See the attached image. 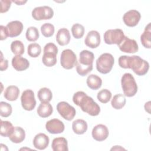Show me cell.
<instances>
[{
  "label": "cell",
  "mask_w": 151,
  "mask_h": 151,
  "mask_svg": "<svg viewBox=\"0 0 151 151\" xmlns=\"http://www.w3.org/2000/svg\"><path fill=\"white\" fill-rule=\"evenodd\" d=\"M119 65L123 68L132 69L137 76H144L149 71V64L138 55H122L119 58Z\"/></svg>",
  "instance_id": "6da1fadb"
},
{
  "label": "cell",
  "mask_w": 151,
  "mask_h": 151,
  "mask_svg": "<svg viewBox=\"0 0 151 151\" xmlns=\"http://www.w3.org/2000/svg\"><path fill=\"white\" fill-rule=\"evenodd\" d=\"M73 102L79 106L82 111L91 116H96L100 112V107L93 98L87 95L83 91H78L75 93L73 97Z\"/></svg>",
  "instance_id": "7a4b0ae2"
},
{
  "label": "cell",
  "mask_w": 151,
  "mask_h": 151,
  "mask_svg": "<svg viewBox=\"0 0 151 151\" xmlns=\"http://www.w3.org/2000/svg\"><path fill=\"white\" fill-rule=\"evenodd\" d=\"M94 54L88 50H83L80 53L79 60L76 65V71L81 76H86L93 70Z\"/></svg>",
  "instance_id": "3957f363"
},
{
  "label": "cell",
  "mask_w": 151,
  "mask_h": 151,
  "mask_svg": "<svg viewBox=\"0 0 151 151\" xmlns=\"http://www.w3.org/2000/svg\"><path fill=\"white\" fill-rule=\"evenodd\" d=\"M121 85L124 96L131 97L137 92V85L133 75L130 73H124L121 78Z\"/></svg>",
  "instance_id": "277c9868"
},
{
  "label": "cell",
  "mask_w": 151,
  "mask_h": 151,
  "mask_svg": "<svg viewBox=\"0 0 151 151\" xmlns=\"http://www.w3.org/2000/svg\"><path fill=\"white\" fill-rule=\"evenodd\" d=\"M114 63V58L110 53H103L96 60V68L99 72L106 74L110 72Z\"/></svg>",
  "instance_id": "5b68a950"
},
{
  "label": "cell",
  "mask_w": 151,
  "mask_h": 151,
  "mask_svg": "<svg viewBox=\"0 0 151 151\" xmlns=\"http://www.w3.org/2000/svg\"><path fill=\"white\" fill-rule=\"evenodd\" d=\"M125 35L121 29H113L107 30L103 35L104 42L107 44L119 45L124 39Z\"/></svg>",
  "instance_id": "8992f818"
},
{
  "label": "cell",
  "mask_w": 151,
  "mask_h": 151,
  "mask_svg": "<svg viewBox=\"0 0 151 151\" xmlns=\"http://www.w3.org/2000/svg\"><path fill=\"white\" fill-rule=\"evenodd\" d=\"M77 56L71 50L65 49L62 51L60 57V64L64 68L72 69L77 65Z\"/></svg>",
  "instance_id": "52a82bcc"
},
{
  "label": "cell",
  "mask_w": 151,
  "mask_h": 151,
  "mask_svg": "<svg viewBox=\"0 0 151 151\" xmlns=\"http://www.w3.org/2000/svg\"><path fill=\"white\" fill-rule=\"evenodd\" d=\"M57 110L60 116L68 121L73 120L76 114L74 107L66 101L59 102L57 105Z\"/></svg>",
  "instance_id": "ba28073f"
},
{
  "label": "cell",
  "mask_w": 151,
  "mask_h": 151,
  "mask_svg": "<svg viewBox=\"0 0 151 151\" xmlns=\"http://www.w3.org/2000/svg\"><path fill=\"white\" fill-rule=\"evenodd\" d=\"M21 101L22 107L24 110H32L36 106V100L33 91L30 89L24 90L21 94Z\"/></svg>",
  "instance_id": "9c48e42d"
},
{
  "label": "cell",
  "mask_w": 151,
  "mask_h": 151,
  "mask_svg": "<svg viewBox=\"0 0 151 151\" xmlns=\"http://www.w3.org/2000/svg\"><path fill=\"white\" fill-rule=\"evenodd\" d=\"M54 15L53 9L48 6L35 7L32 11V18L37 21L50 19Z\"/></svg>",
  "instance_id": "30bf717a"
},
{
  "label": "cell",
  "mask_w": 151,
  "mask_h": 151,
  "mask_svg": "<svg viewBox=\"0 0 151 151\" xmlns=\"http://www.w3.org/2000/svg\"><path fill=\"white\" fill-rule=\"evenodd\" d=\"M120 50L126 53H135L139 50L138 44L133 39L125 36L123 40L117 45Z\"/></svg>",
  "instance_id": "8fae6325"
},
{
  "label": "cell",
  "mask_w": 151,
  "mask_h": 151,
  "mask_svg": "<svg viewBox=\"0 0 151 151\" xmlns=\"http://www.w3.org/2000/svg\"><path fill=\"white\" fill-rule=\"evenodd\" d=\"M141 18L140 12L135 9H131L126 12L123 17V20L126 25L133 27L137 25Z\"/></svg>",
  "instance_id": "7c38bea8"
},
{
  "label": "cell",
  "mask_w": 151,
  "mask_h": 151,
  "mask_svg": "<svg viewBox=\"0 0 151 151\" xmlns=\"http://www.w3.org/2000/svg\"><path fill=\"white\" fill-rule=\"evenodd\" d=\"M46 130L51 134H59L64 132V124L58 119H53L48 120L45 124Z\"/></svg>",
  "instance_id": "4fadbf2b"
},
{
  "label": "cell",
  "mask_w": 151,
  "mask_h": 151,
  "mask_svg": "<svg viewBox=\"0 0 151 151\" xmlns=\"http://www.w3.org/2000/svg\"><path fill=\"white\" fill-rule=\"evenodd\" d=\"M93 138L99 142H101L106 140L109 136V129L106 126L99 124L95 126L91 132Z\"/></svg>",
  "instance_id": "5bb4252c"
},
{
  "label": "cell",
  "mask_w": 151,
  "mask_h": 151,
  "mask_svg": "<svg viewBox=\"0 0 151 151\" xmlns=\"http://www.w3.org/2000/svg\"><path fill=\"white\" fill-rule=\"evenodd\" d=\"M100 34L95 30L89 31L84 40L85 44L91 48H96L98 47L100 44Z\"/></svg>",
  "instance_id": "9a60e30c"
},
{
  "label": "cell",
  "mask_w": 151,
  "mask_h": 151,
  "mask_svg": "<svg viewBox=\"0 0 151 151\" xmlns=\"http://www.w3.org/2000/svg\"><path fill=\"white\" fill-rule=\"evenodd\" d=\"M6 27L10 37H15L19 35L23 30V24L19 21H11L7 24Z\"/></svg>",
  "instance_id": "2e32d148"
},
{
  "label": "cell",
  "mask_w": 151,
  "mask_h": 151,
  "mask_svg": "<svg viewBox=\"0 0 151 151\" xmlns=\"http://www.w3.org/2000/svg\"><path fill=\"white\" fill-rule=\"evenodd\" d=\"M50 139L47 135L44 133H38L36 134L33 139L34 146L39 150H44L49 145Z\"/></svg>",
  "instance_id": "e0dca14e"
},
{
  "label": "cell",
  "mask_w": 151,
  "mask_h": 151,
  "mask_svg": "<svg viewBox=\"0 0 151 151\" xmlns=\"http://www.w3.org/2000/svg\"><path fill=\"white\" fill-rule=\"evenodd\" d=\"M12 65L17 71H22L29 67V62L21 55H15L12 59Z\"/></svg>",
  "instance_id": "ac0fdd59"
},
{
  "label": "cell",
  "mask_w": 151,
  "mask_h": 151,
  "mask_svg": "<svg viewBox=\"0 0 151 151\" xmlns=\"http://www.w3.org/2000/svg\"><path fill=\"white\" fill-rule=\"evenodd\" d=\"M70 34L68 29L63 28L60 29L56 35V41L60 45H67L70 41Z\"/></svg>",
  "instance_id": "d6986e66"
},
{
  "label": "cell",
  "mask_w": 151,
  "mask_h": 151,
  "mask_svg": "<svg viewBox=\"0 0 151 151\" xmlns=\"http://www.w3.org/2000/svg\"><path fill=\"white\" fill-rule=\"evenodd\" d=\"M51 148L54 151H68L67 139L63 137L54 138L52 142Z\"/></svg>",
  "instance_id": "ffe728a7"
},
{
  "label": "cell",
  "mask_w": 151,
  "mask_h": 151,
  "mask_svg": "<svg viewBox=\"0 0 151 151\" xmlns=\"http://www.w3.org/2000/svg\"><path fill=\"white\" fill-rule=\"evenodd\" d=\"M8 137L9 140L13 143H21L22 141H24V140L25 138V130L21 127H15L13 132Z\"/></svg>",
  "instance_id": "44dd1931"
},
{
  "label": "cell",
  "mask_w": 151,
  "mask_h": 151,
  "mask_svg": "<svg viewBox=\"0 0 151 151\" xmlns=\"http://www.w3.org/2000/svg\"><path fill=\"white\" fill-rule=\"evenodd\" d=\"M52 111L53 108L49 102H41L37 110L38 116L42 118L49 117L51 115Z\"/></svg>",
  "instance_id": "7402d4cb"
},
{
  "label": "cell",
  "mask_w": 151,
  "mask_h": 151,
  "mask_svg": "<svg viewBox=\"0 0 151 151\" xmlns=\"http://www.w3.org/2000/svg\"><path fill=\"white\" fill-rule=\"evenodd\" d=\"M151 24L149 22L145 27L143 34L140 36L142 44L146 48H151Z\"/></svg>",
  "instance_id": "603a6c76"
},
{
  "label": "cell",
  "mask_w": 151,
  "mask_h": 151,
  "mask_svg": "<svg viewBox=\"0 0 151 151\" xmlns=\"http://www.w3.org/2000/svg\"><path fill=\"white\" fill-rule=\"evenodd\" d=\"M88 128L87 122L83 119H77L73 122L72 129L77 134H83L86 132Z\"/></svg>",
  "instance_id": "cb8c5ba5"
},
{
  "label": "cell",
  "mask_w": 151,
  "mask_h": 151,
  "mask_svg": "<svg viewBox=\"0 0 151 151\" xmlns=\"http://www.w3.org/2000/svg\"><path fill=\"white\" fill-rule=\"evenodd\" d=\"M19 94V90L15 86H9L5 90L4 96L9 101H15Z\"/></svg>",
  "instance_id": "d4e9b609"
},
{
  "label": "cell",
  "mask_w": 151,
  "mask_h": 151,
  "mask_svg": "<svg viewBox=\"0 0 151 151\" xmlns=\"http://www.w3.org/2000/svg\"><path fill=\"white\" fill-rule=\"evenodd\" d=\"M87 86L92 90H98L102 84L101 78L96 74H90L88 76L86 80Z\"/></svg>",
  "instance_id": "484cf974"
},
{
  "label": "cell",
  "mask_w": 151,
  "mask_h": 151,
  "mask_svg": "<svg viewBox=\"0 0 151 151\" xmlns=\"http://www.w3.org/2000/svg\"><path fill=\"white\" fill-rule=\"evenodd\" d=\"M126 102V100L124 95L120 93L113 96L111 101V104L114 109L119 110L122 109L125 106Z\"/></svg>",
  "instance_id": "4316f807"
},
{
  "label": "cell",
  "mask_w": 151,
  "mask_h": 151,
  "mask_svg": "<svg viewBox=\"0 0 151 151\" xmlns=\"http://www.w3.org/2000/svg\"><path fill=\"white\" fill-rule=\"evenodd\" d=\"M12 124L9 121L1 120L0 134L4 137H9L14 130Z\"/></svg>",
  "instance_id": "83f0119b"
},
{
  "label": "cell",
  "mask_w": 151,
  "mask_h": 151,
  "mask_svg": "<svg viewBox=\"0 0 151 151\" xmlns=\"http://www.w3.org/2000/svg\"><path fill=\"white\" fill-rule=\"evenodd\" d=\"M37 96L41 102H50L52 98V94L50 88L43 87L39 90Z\"/></svg>",
  "instance_id": "f1b7e54d"
},
{
  "label": "cell",
  "mask_w": 151,
  "mask_h": 151,
  "mask_svg": "<svg viewBox=\"0 0 151 151\" xmlns=\"http://www.w3.org/2000/svg\"><path fill=\"white\" fill-rule=\"evenodd\" d=\"M57 54L52 52H44L42 57V63L47 67H52L57 63Z\"/></svg>",
  "instance_id": "f546056e"
},
{
  "label": "cell",
  "mask_w": 151,
  "mask_h": 151,
  "mask_svg": "<svg viewBox=\"0 0 151 151\" xmlns=\"http://www.w3.org/2000/svg\"><path fill=\"white\" fill-rule=\"evenodd\" d=\"M11 51L16 55H21L24 53L25 48L22 41L15 40L12 42L11 44Z\"/></svg>",
  "instance_id": "4dcf8cb0"
},
{
  "label": "cell",
  "mask_w": 151,
  "mask_h": 151,
  "mask_svg": "<svg viewBox=\"0 0 151 151\" xmlns=\"http://www.w3.org/2000/svg\"><path fill=\"white\" fill-rule=\"evenodd\" d=\"M26 38L29 41L34 42L39 38V32L38 29L35 27H29L27 28L26 34Z\"/></svg>",
  "instance_id": "1f68e13d"
},
{
  "label": "cell",
  "mask_w": 151,
  "mask_h": 151,
  "mask_svg": "<svg viewBox=\"0 0 151 151\" xmlns=\"http://www.w3.org/2000/svg\"><path fill=\"white\" fill-rule=\"evenodd\" d=\"M28 54L33 58H36L38 57L41 52V47L37 43H31L28 45Z\"/></svg>",
  "instance_id": "d6a6232c"
},
{
  "label": "cell",
  "mask_w": 151,
  "mask_h": 151,
  "mask_svg": "<svg viewBox=\"0 0 151 151\" xmlns=\"http://www.w3.org/2000/svg\"><path fill=\"white\" fill-rule=\"evenodd\" d=\"M71 32L73 37L76 39L82 38L84 34V27L80 24H74L71 27Z\"/></svg>",
  "instance_id": "836d02e7"
},
{
  "label": "cell",
  "mask_w": 151,
  "mask_h": 151,
  "mask_svg": "<svg viewBox=\"0 0 151 151\" xmlns=\"http://www.w3.org/2000/svg\"><path fill=\"white\" fill-rule=\"evenodd\" d=\"M12 111V108L10 104L5 102H0V115L4 117H9Z\"/></svg>",
  "instance_id": "e575fe53"
},
{
  "label": "cell",
  "mask_w": 151,
  "mask_h": 151,
  "mask_svg": "<svg viewBox=\"0 0 151 151\" xmlns=\"http://www.w3.org/2000/svg\"><path fill=\"white\" fill-rule=\"evenodd\" d=\"M97 97L101 103H107L111 98V93L107 89H102L97 93Z\"/></svg>",
  "instance_id": "d590c367"
},
{
  "label": "cell",
  "mask_w": 151,
  "mask_h": 151,
  "mask_svg": "<svg viewBox=\"0 0 151 151\" xmlns=\"http://www.w3.org/2000/svg\"><path fill=\"white\" fill-rule=\"evenodd\" d=\"M54 26L50 23H45L41 27V31L45 37H50L54 33Z\"/></svg>",
  "instance_id": "8d00e7d4"
},
{
  "label": "cell",
  "mask_w": 151,
  "mask_h": 151,
  "mask_svg": "<svg viewBox=\"0 0 151 151\" xmlns=\"http://www.w3.org/2000/svg\"><path fill=\"white\" fill-rule=\"evenodd\" d=\"M58 51L57 47L52 42L47 43L44 48V52H52L57 54Z\"/></svg>",
  "instance_id": "74e56055"
},
{
  "label": "cell",
  "mask_w": 151,
  "mask_h": 151,
  "mask_svg": "<svg viewBox=\"0 0 151 151\" xmlns=\"http://www.w3.org/2000/svg\"><path fill=\"white\" fill-rule=\"evenodd\" d=\"M1 13H4L7 12L11 5L12 1L9 0H1Z\"/></svg>",
  "instance_id": "f35d334b"
},
{
  "label": "cell",
  "mask_w": 151,
  "mask_h": 151,
  "mask_svg": "<svg viewBox=\"0 0 151 151\" xmlns=\"http://www.w3.org/2000/svg\"><path fill=\"white\" fill-rule=\"evenodd\" d=\"M0 30H1V37H0V40L1 41L4 40L7 38L8 37H9V34L8 32L7 28L4 25H1L0 26Z\"/></svg>",
  "instance_id": "ab89813d"
},
{
  "label": "cell",
  "mask_w": 151,
  "mask_h": 151,
  "mask_svg": "<svg viewBox=\"0 0 151 151\" xmlns=\"http://www.w3.org/2000/svg\"><path fill=\"white\" fill-rule=\"evenodd\" d=\"M1 53V62H0V70L1 71H4L7 69L8 67V61L6 59H4L2 53Z\"/></svg>",
  "instance_id": "60d3db41"
},
{
  "label": "cell",
  "mask_w": 151,
  "mask_h": 151,
  "mask_svg": "<svg viewBox=\"0 0 151 151\" xmlns=\"http://www.w3.org/2000/svg\"><path fill=\"white\" fill-rule=\"evenodd\" d=\"M12 2L17 4L18 5H23L25 3H26L27 1H12Z\"/></svg>",
  "instance_id": "b9f144b4"
},
{
  "label": "cell",
  "mask_w": 151,
  "mask_h": 151,
  "mask_svg": "<svg viewBox=\"0 0 151 151\" xmlns=\"http://www.w3.org/2000/svg\"><path fill=\"white\" fill-rule=\"evenodd\" d=\"M111 150H125V149L122 147L120 146H115L114 147H112Z\"/></svg>",
  "instance_id": "7bdbcfd3"
}]
</instances>
